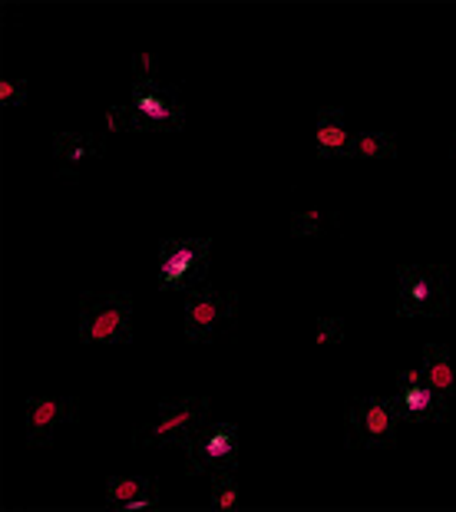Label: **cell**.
<instances>
[{
	"mask_svg": "<svg viewBox=\"0 0 456 512\" xmlns=\"http://www.w3.org/2000/svg\"><path fill=\"white\" fill-rule=\"evenodd\" d=\"M133 73H136V80H156V60H152V53H136Z\"/></svg>",
	"mask_w": 456,
	"mask_h": 512,
	"instance_id": "obj_20",
	"label": "cell"
},
{
	"mask_svg": "<svg viewBox=\"0 0 456 512\" xmlns=\"http://www.w3.org/2000/svg\"><path fill=\"white\" fill-rule=\"evenodd\" d=\"M0 100H4V106H24L27 103V83L24 80H4L0 83Z\"/></svg>",
	"mask_w": 456,
	"mask_h": 512,
	"instance_id": "obj_19",
	"label": "cell"
},
{
	"mask_svg": "<svg viewBox=\"0 0 456 512\" xmlns=\"http://www.w3.org/2000/svg\"><path fill=\"white\" fill-rule=\"evenodd\" d=\"M80 420V400L76 397H30L27 400V443L50 446L53 433Z\"/></svg>",
	"mask_w": 456,
	"mask_h": 512,
	"instance_id": "obj_9",
	"label": "cell"
},
{
	"mask_svg": "<svg viewBox=\"0 0 456 512\" xmlns=\"http://www.w3.org/2000/svg\"><path fill=\"white\" fill-rule=\"evenodd\" d=\"M338 215L334 212H318V209H311V212H295L291 215V235L295 238H321V235H331L334 228H338Z\"/></svg>",
	"mask_w": 456,
	"mask_h": 512,
	"instance_id": "obj_16",
	"label": "cell"
},
{
	"mask_svg": "<svg viewBox=\"0 0 456 512\" xmlns=\"http://www.w3.org/2000/svg\"><path fill=\"white\" fill-rule=\"evenodd\" d=\"M106 126L113 133H179L186 126L179 90L156 80H136L129 103L106 110Z\"/></svg>",
	"mask_w": 456,
	"mask_h": 512,
	"instance_id": "obj_1",
	"label": "cell"
},
{
	"mask_svg": "<svg viewBox=\"0 0 456 512\" xmlns=\"http://www.w3.org/2000/svg\"><path fill=\"white\" fill-rule=\"evenodd\" d=\"M80 341L83 344H129L133 341V298H129V294H83Z\"/></svg>",
	"mask_w": 456,
	"mask_h": 512,
	"instance_id": "obj_5",
	"label": "cell"
},
{
	"mask_svg": "<svg viewBox=\"0 0 456 512\" xmlns=\"http://www.w3.org/2000/svg\"><path fill=\"white\" fill-rule=\"evenodd\" d=\"M450 271L443 265H404L397 271L400 318H443L450 311Z\"/></svg>",
	"mask_w": 456,
	"mask_h": 512,
	"instance_id": "obj_4",
	"label": "cell"
},
{
	"mask_svg": "<svg viewBox=\"0 0 456 512\" xmlns=\"http://www.w3.org/2000/svg\"><path fill=\"white\" fill-rule=\"evenodd\" d=\"M106 499L119 512H139L159 506V486L149 476H110L106 479Z\"/></svg>",
	"mask_w": 456,
	"mask_h": 512,
	"instance_id": "obj_11",
	"label": "cell"
},
{
	"mask_svg": "<svg viewBox=\"0 0 456 512\" xmlns=\"http://www.w3.org/2000/svg\"><path fill=\"white\" fill-rule=\"evenodd\" d=\"M394 400L400 403L404 410V420L407 423H447L450 420V397H443L440 390H433L430 384H404L397 387Z\"/></svg>",
	"mask_w": 456,
	"mask_h": 512,
	"instance_id": "obj_10",
	"label": "cell"
},
{
	"mask_svg": "<svg viewBox=\"0 0 456 512\" xmlns=\"http://www.w3.org/2000/svg\"><path fill=\"white\" fill-rule=\"evenodd\" d=\"M318 344H341L344 341V321L341 318H318Z\"/></svg>",
	"mask_w": 456,
	"mask_h": 512,
	"instance_id": "obj_18",
	"label": "cell"
},
{
	"mask_svg": "<svg viewBox=\"0 0 456 512\" xmlns=\"http://www.w3.org/2000/svg\"><path fill=\"white\" fill-rule=\"evenodd\" d=\"M404 423V410L394 394L357 397L344 407V440L354 450H394Z\"/></svg>",
	"mask_w": 456,
	"mask_h": 512,
	"instance_id": "obj_2",
	"label": "cell"
},
{
	"mask_svg": "<svg viewBox=\"0 0 456 512\" xmlns=\"http://www.w3.org/2000/svg\"><path fill=\"white\" fill-rule=\"evenodd\" d=\"M53 149H57L63 179L73 182L76 179V166H83L86 159H103L106 156V143L90 133H57L53 136Z\"/></svg>",
	"mask_w": 456,
	"mask_h": 512,
	"instance_id": "obj_13",
	"label": "cell"
},
{
	"mask_svg": "<svg viewBox=\"0 0 456 512\" xmlns=\"http://www.w3.org/2000/svg\"><path fill=\"white\" fill-rule=\"evenodd\" d=\"M212 410L205 397H169L159 403L152 423L133 430V446H159V450H186V443L205 423H212Z\"/></svg>",
	"mask_w": 456,
	"mask_h": 512,
	"instance_id": "obj_3",
	"label": "cell"
},
{
	"mask_svg": "<svg viewBox=\"0 0 456 512\" xmlns=\"http://www.w3.org/2000/svg\"><path fill=\"white\" fill-rule=\"evenodd\" d=\"M209 238H166L159 245V291H195L209 278Z\"/></svg>",
	"mask_w": 456,
	"mask_h": 512,
	"instance_id": "obj_7",
	"label": "cell"
},
{
	"mask_svg": "<svg viewBox=\"0 0 456 512\" xmlns=\"http://www.w3.org/2000/svg\"><path fill=\"white\" fill-rule=\"evenodd\" d=\"M354 159H394L397 156V139L390 133H377V129H364L354 136Z\"/></svg>",
	"mask_w": 456,
	"mask_h": 512,
	"instance_id": "obj_15",
	"label": "cell"
},
{
	"mask_svg": "<svg viewBox=\"0 0 456 512\" xmlns=\"http://www.w3.org/2000/svg\"><path fill=\"white\" fill-rule=\"evenodd\" d=\"M420 374H423V384H430L433 390H440L443 397L456 400V364H453V357L443 344L423 347Z\"/></svg>",
	"mask_w": 456,
	"mask_h": 512,
	"instance_id": "obj_14",
	"label": "cell"
},
{
	"mask_svg": "<svg viewBox=\"0 0 456 512\" xmlns=\"http://www.w3.org/2000/svg\"><path fill=\"white\" fill-rule=\"evenodd\" d=\"M314 146H318V159L351 156L354 133H351V126L344 123L341 110H334V106H324V110H318V136H314Z\"/></svg>",
	"mask_w": 456,
	"mask_h": 512,
	"instance_id": "obj_12",
	"label": "cell"
},
{
	"mask_svg": "<svg viewBox=\"0 0 456 512\" xmlns=\"http://www.w3.org/2000/svg\"><path fill=\"white\" fill-rule=\"evenodd\" d=\"M242 460V433L232 423H205L186 443V473H232Z\"/></svg>",
	"mask_w": 456,
	"mask_h": 512,
	"instance_id": "obj_8",
	"label": "cell"
},
{
	"mask_svg": "<svg viewBox=\"0 0 456 512\" xmlns=\"http://www.w3.org/2000/svg\"><path fill=\"white\" fill-rule=\"evenodd\" d=\"M212 506L215 509H222V512H232L238 509V503H242V496H238V486H235V479L232 473H212Z\"/></svg>",
	"mask_w": 456,
	"mask_h": 512,
	"instance_id": "obj_17",
	"label": "cell"
},
{
	"mask_svg": "<svg viewBox=\"0 0 456 512\" xmlns=\"http://www.w3.org/2000/svg\"><path fill=\"white\" fill-rule=\"evenodd\" d=\"M238 321V294L195 288L186 298V341L189 344H215L219 337H228Z\"/></svg>",
	"mask_w": 456,
	"mask_h": 512,
	"instance_id": "obj_6",
	"label": "cell"
},
{
	"mask_svg": "<svg viewBox=\"0 0 456 512\" xmlns=\"http://www.w3.org/2000/svg\"><path fill=\"white\" fill-rule=\"evenodd\" d=\"M450 156H453V159H456V133H453V136H450Z\"/></svg>",
	"mask_w": 456,
	"mask_h": 512,
	"instance_id": "obj_21",
	"label": "cell"
}]
</instances>
